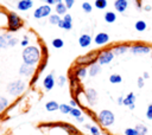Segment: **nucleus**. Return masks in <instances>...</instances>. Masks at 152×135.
I'll return each mask as SVG.
<instances>
[{
  "mask_svg": "<svg viewBox=\"0 0 152 135\" xmlns=\"http://www.w3.org/2000/svg\"><path fill=\"white\" fill-rule=\"evenodd\" d=\"M124 105L128 107L129 110H133L135 108V95H134V92H129L126 97H124Z\"/></svg>",
  "mask_w": 152,
  "mask_h": 135,
  "instance_id": "nucleus-16",
  "label": "nucleus"
},
{
  "mask_svg": "<svg viewBox=\"0 0 152 135\" xmlns=\"http://www.w3.org/2000/svg\"><path fill=\"white\" fill-rule=\"evenodd\" d=\"M151 57H152V52H151Z\"/></svg>",
  "mask_w": 152,
  "mask_h": 135,
  "instance_id": "nucleus-53",
  "label": "nucleus"
},
{
  "mask_svg": "<svg viewBox=\"0 0 152 135\" xmlns=\"http://www.w3.org/2000/svg\"><path fill=\"white\" fill-rule=\"evenodd\" d=\"M97 62V52H91V53H87L84 56H81L76 59V64L78 66H89L94 63Z\"/></svg>",
  "mask_w": 152,
  "mask_h": 135,
  "instance_id": "nucleus-6",
  "label": "nucleus"
},
{
  "mask_svg": "<svg viewBox=\"0 0 152 135\" xmlns=\"http://www.w3.org/2000/svg\"><path fill=\"white\" fill-rule=\"evenodd\" d=\"M142 9H144L145 12H150V11H152V6H151V5H145V6L142 7Z\"/></svg>",
  "mask_w": 152,
  "mask_h": 135,
  "instance_id": "nucleus-46",
  "label": "nucleus"
},
{
  "mask_svg": "<svg viewBox=\"0 0 152 135\" xmlns=\"http://www.w3.org/2000/svg\"><path fill=\"white\" fill-rule=\"evenodd\" d=\"M129 51L132 54H147V53L152 52V47L150 45L137 43V44H133L132 46H129Z\"/></svg>",
  "mask_w": 152,
  "mask_h": 135,
  "instance_id": "nucleus-8",
  "label": "nucleus"
},
{
  "mask_svg": "<svg viewBox=\"0 0 152 135\" xmlns=\"http://www.w3.org/2000/svg\"><path fill=\"white\" fill-rule=\"evenodd\" d=\"M91 43H93V37H91L90 34L83 33V34H81L80 38H78V45H80L81 47H83V49L90 46Z\"/></svg>",
  "mask_w": 152,
  "mask_h": 135,
  "instance_id": "nucleus-14",
  "label": "nucleus"
},
{
  "mask_svg": "<svg viewBox=\"0 0 152 135\" xmlns=\"http://www.w3.org/2000/svg\"><path fill=\"white\" fill-rule=\"evenodd\" d=\"M44 1H45V4H48L50 6H55L56 5V1L55 0H44Z\"/></svg>",
  "mask_w": 152,
  "mask_h": 135,
  "instance_id": "nucleus-48",
  "label": "nucleus"
},
{
  "mask_svg": "<svg viewBox=\"0 0 152 135\" xmlns=\"http://www.w3.org/2000/svg\"><path fill=\"white\" fill-rule=\"evenodd\" d=\"M33 18L34 19H44V18H49L51 15V6L48 4H44L42 6H38L34 11H33Z\"/></svg>",
  "mask_w": 152,
  "mask_h": 135,
  "instance_id": "nucleus-7",
  "label": "nucleus"
},
{
  "mask_svg": "<svg viewBox=\"0 0 152 135\" xmlns=\"http://www.w3.org/2000/svg\"><path fill=\"white\" fill-rule=\"evenodd\" d=\"M74 75L78 78V79H84L87 76H88V68L87 66H78L75 69V72Z\"/></svg>",
  "mask_w": 152,
  "mask_h": 135,
  "instance_id": "nucleus-19",
  "label": "nucleus"
},
{
  "mask_svg": "<svg viewBox=\"0 0 152 135\" xmlns=\"http://www.w3.org/2000/svg\"><path fill=\"white\" fill-rule=\"evenodd\" d=\"M128 0H115L114 1V9L118 13H124L128 8Z\"/></svg>",
  "mask_w": 152,
  "mask_h": 135,
  "instance_id": "nucleus-15",
  "label": "nucleus"
},
{
  "mask_svg": "<svg viewBox=\"0 0 152 135\" xmlns=\"http://www.w3.org/2000/svg\"><path fill=\"white\" fill-rule=\"evenodd\" d=\"M8 47V40L4 37V34H0V50Z\"/></svg>",
  "mask_w": 152,
  "mask_h": 135,
  "instance_id": "nucleus-35",
  "label": "nucleus"
},
{
  "mask_svg": "<svg viewBox=\"0 0 152 135\" xmlns=\"http://www.w3.org/2000/svg\"><path fill=\"white\" fill-rule=\"evenodd\" d=\"M94 6H95L97 9H104V8L108 6V1H107V0H95Z\"/></svg>",
  "mask_w": 152,
  "mask_h": 135,
  "instance_id": "nucleus-28",
  "label": "nucleus"
},
{
  "mask_svg": "<svg viewBox=\"0 0 152 135\" xmlns=\"http://www.w3.org/2000/svg\"><path fill=\"white\" fill-rule=\"evenodd\" d=\"M21 58H23V63L36 66L39 64L42 59V51L37 45H28L23 50Z\"/></svg>",
  "mask_w": 152,
  "mask_h": 135,
  "instance_id": "nucleus-1",
  "label": "nucleus"
},
{
  "mask_svg": "<svg viewBox=\"0 0 152 135\" xmlns=\"http://www.w3.org/2000/svg\"><path fill=\"white\" fill-rule=\"evenodd\" d=\"M109 82L112 84H120L122 82V77L119 73H112L109 76Z\"/></svg>",
  "mask_w": 152,
  "mask_h": 135,
  "instance_id": "nucleus-25",
  "label": "nucleus"
},
{
  "mask_svg": "<svg viewBox=\"0 0 152 135\" xmlns=\"http://www.w3.org/2000/svg\"><path fill=\"white\" fill-rule=\"evenodd\" d=\"M135 7H137L138 11H140V9L142 8V6H141V0H135Z\"/></svg>",
  "mask_w": 152,
  "mask_h": 135,
  "instance_id": "nucleus-44",
  "label": "nucleus"
},
{
  "mask_svg": "<svg viewBox=\"0 0 152 135\" xmlns=\"http://www.w3.org/2000/svg\"><path fill=\"white\" fill-rule=\"evenodd\" d=\"M61 20H62V18H61V15H58L57 13L51 14V15L49 17V22H50L51 25H58Z\"/></svg>",
  "mask_w": 152,
  "mask_h": 135,
  "instance_id": "nucleus-27",
  "label": "nucleus"
},
{
  "mask_svg": "<svg viewBox=\"0 0 152 135\" xmlns=\"http://www.w3.org/2000/svg\"><path fill=\"white\" fill-rule=\"evenodd\" d=\"M70 115L72 116V117H75V118H77V117H80V116H82V110L80 109V108H71V111H70Z\"/></svg>",
  "mask_w": 152,
  "mask_h": 135,
  "instance_id": "nucleus-34",
  "label": "nucleus"
},
{
  "mask_svg": "<svg viewBox=\"0 0 152 135\" xmlns=\"http://www.w3.org/2000/svg\"><path fill=\"white\" fill-rule=\"evenodd\" d=\"M147 27V24L144 21V20H138L135 24H134V28L138 31V32H144Z\"/></svg>",
  "mask_w": 152,
  "mask_h": 135,
  "instance_id": "nucleus-23",
  "label": "nucleus"
},
{
  "mask_svg": "<svg viewBox=\"0 0 152 135\" xmlns=\"http://www.w3.org/2000/svg\"><path fill=\"white\" fill-rule=\"evenodd\" d=\"M101 65L96 62V63H94V64H91V65H89L88 66V76H90V77H96L100 72H101Z\"/></svg>",
  "mask_w": 152,
  "mask_h": 135,
  "instance_id": "nucleus-18",
  "label": "nucleus"
},
{
  "mask_svg": "<svg viewBox=\"0 0 152 135\" xmlns=\"http://www.w3.org/2000/svg\"><path fill=\"white\" fill-rule=\"evenodd\" d=\"M62 114H70V111H71V107H70V104H65V103H62V104H59V109H58Z\"/></svg>",
  "mask_w": 152,
  "mask_h": 135,
  "instance_id": "nucleus-31",
  "label": "nucleus"
},
{
  "mask_svg": "<svg viewBox=\"0 0 152 135\" xmlns=\"http://www.w3.org/2000/svg\"><path fill=\"white\" fill-rule=\"evenodd\" d=\"M97 121L99 123L104 127V128H108L110 126L114 124V121H115V116L113 114V111L108 110V109H103L101 110L99 114H97Z\"/></svg>",
  "mask_w": 152,
  "mask_h": 135,
  "instance_id": "nucleus-2",
  "label": "nucleus"
},
{
  "mask_svg": "<svg viewBox=\"0 0 152 135\" xmlns=\"http://www.w3.org/2000/svg\"><path fill=\"white\" fill-rule=\"evenodd\" d=\"M8 104H10L8 99L6 97H4V96H0V112L4 111L8 107Z\"/></svg>",
  "mask_w": 152,
  "mask_h": 135,
  "instance_id": "nucleus-32",
  "label": "nucleus"
},
{
  "mask_svg": "<svg viewBox=\"0 0 152 135\" xmlns=\"http://www.w3.org/2000/svg\"><path fill=\"white\" fill-rule=\"evenodd\" d=\"M57 26H58L59 28L65 30V31H70V30L72 28V22H70V21H65V20H63V19H62Z\"/></svg>",
  "mask_w": 152,
  "mask_h": 135,
  "instance_id": "nucleus-24",
  "label": "nucleus"
},
{
  "mask_svg": "<svg viewBox=\"0 0 152 135\" xmlns=\"http://www.w3.org/2000/svg\"><path fill=\"white\" fill-rule=\"evenodd\" d=\"M19 44V39L17 37H12L10 40H8V47H14L15 45Z\"/></svg>",
  "mask_w": 152,
  "mask_h": 135,
  "instance_id": "nucleus-36",
  "label": "nucleus"
},
{
  "mask_svg": "<svg viewBox=\"0 0 152 135\" xmlns=\"http://www.w3.org/2000/svg\"><path fill=\"white\" fill-rule=\"evenodd\" d=\"M81 7H82V11H83L84 13H91V11H93V5H91L90 2H88V1L82 2Z\"/></svg>",
  "mask_w": 152,
  "mask_h": 135,
  "instance_id": "nucleus-30",
  "label": "nucleus"
},
{
  "mask_svg": "<svg viewBox=\"0 0 152 135\" xmlns=\"http://www.w3.org/2000/svg\"><path fill=\"white\" fill-rule=\"evenodd\" d=\"M128 50H129V46L126 45V44H118V45H115V46L112 49V51H113V53H114L115 56H122V54H125Z\"/></svg>",
  "mask_w": 152,
  "mask_h": 135,
  "instance_id": "nucleus-17",
  "label": "nucleus"
},
{
  "mask_svg": "<svg viewBox=\"0 0 152 135\" xmlns=\"http://www.w3.org/2000/svg\"><path fill=\"white\" fill-rule=\"evenodd\" d=\"M4 37H5L7 40H10V39H11L13 36H12V34H10V33H6V34H4Z\"/></svg>",
  "mask_w": 152,
  "mask_h": 135,
  "instance_id": "nucleus-51",
  "label": "nucleus"
},
{
  "mask_svg": "<svg viewBox=\"0 0 152 135\" xmlns=\"http://www.w3.org/2000/svg\"><path fill=\"white\" fill-rule=\"evenodd\" d=\"M51 44H52V46L55 49H62L64 46V41H63L62 38H55V39H52Z\"/></svg>",
  "mask_w": 152,
  "mask_h": 135,
  "instance_id": "nucleus-29",
  "label": "nucleus"
},
{
  "mask_svg": "<svg viewBox=\"0 0 152 135\" xmlns=\"http://www.w3.org/2000/svg\"><path fill=\"white\" fill-rule=\"evenodd\" d=\"M45 109H46L48 111L52 112V111H56V110L59 109V104H58L56 101H49V102H46V104H45Z\"/></svg>",
  "mask_w": 152,
  "mask_h": 135,
  "instance_id": "nucleus-22",
  "label": "nucleus"
},
{
  "mask_svg": "<svg viewBox=\"0 0 152 135\" xmlns=\"http://www.w3.org/2000/svg\"><path fill=\"white\" fill-rule=\"evenodd\" d=\"M28 44H30V43H28V37H26V36H25V37H24V39L20 41V45L25 49V47H27V46H28Z\"/></svg>",
  "mask_w": 152,
  "mask_h": 135,
  "instance_id": "nucleus-41",
  "label": "nucleus"
},
{
  "mask_svg": "<svg viewBox=\"0 0 152 135\" xmlns=\"http://www.w3.org/2000/svg\"><path fill=\"white\" fill-rule=\"evenodd\" d=\"M6 89H7V92L11 96H19L25 91L26 83L23 79H17V81H13V82L8 83Z\"/></svg>",
  "mask_w": 152,
  "mask_h": 135,
  "instance_id": "nucleus-4",
  "label": "nucleus"
},
{
  "mask_svg": "<svg viewBox=\"0 0 152 135\" xmlns=\"http://www.w3.org/2000/svg\"><path fill=\"white\" fill-rule=\"evenodd\" d=\"M34 73H36V66H32V65H28V64H25V63H23L19 66V75L20 76L31 77Z\"/></svg>",
  "mask_w": 152,
  "mask_h": 135,
  "instance_id": "nucleus-11",
  "label": "nucleus"
},
{
  "mask_svg": "<svg viewBox=\"0 0 152 135\" xmlns=\"http://www.w3.org/2000/svg\"><path fill=\"white\" fill-rule=\"evenodd\" d=\"M63 2L65 4V6L68 7V9L69 8H71L74 5H75V0H63Z\"/></svg>",
  "mask_w": 152,
  "mask_h": 135,
  "instance_id": "nucleus-42",
  "label": "nucleus"
},
{
  "mask_svg": "<svg viewBox=\"0 0 152 135\" xmlns=\"http://www.w3.org/2000/svg\"><path fill=\"white\" fill-rule=\"evenodd\" d=\"M62 19L65 20V21H70V22H72V17H71V14H69V13H66L65 15H63Z\"/></svg>",
  "mask_w": 152,
  "mask_h": 135,
  "instance_id": "nucleus-43",
  "label": "nucleus"
},
{
  "mask_svg": "<svg viewBox=\"0 0 152 135\" xmlns=\"http://www.w3.org/2000/svg\"><path fill=\"white\" fill-rule=\"evenodd\" d=\"M124 134H125V135H138L135 128H126Z\"/></svg>",
  "mask_w": 152,
  "mask_h": 135,
  "instance_id": "nucleus-38",
  "label": "nucleus"
},
{
  "mask_svg": "<svg viewBox=\"0 0 152 135\" xmlns=\"http://www.w3.org/2000/svg\"><path fill=\"white\" fill-rule=\"evenodd\" d=\"M103 19H104V21H106L107 24H113V22H115V20H116V14H115V12H113V11H107V12L104 13V15H103Z\"/></svg>",
  "mask_w": 152,
  "mask_h": 135,
  "instance_id": "nucleus-21",
  "label": "nucleus"
},
{
  "mask_svg": "<svg viewBox=\"0 0 152 135\" xmlns=\"http://www.w3.org/2000/svg\"><path fill=\"white\" fill-rule=\"evenodd\" d=\"M55 85H56V78L53 76V72H50V73H48L44 77V79H43V86H44V89L46 91H50V90L53 89Z\"/></svg>",
  "mask_w": 152,
  "mask_h": 135,
  "instance_id": "nucleus-12",
  "label": "nucleus"
},
{
  "mask_svg": "<svg viewBox=\"0 0 152 135\" xmlns=\"http://www.w3.org/2000/svg\"><path fill=\"white\" fill-rule=\"evenodd\" d=\"M144 79H147V78H150V73L147 72V71H145V72H142V76H141Z\"/></svg>",
  "mask_w": 152,
  "mask_h": 135,
  "instance_id": "nucleus-49",
  "label": "nucleus"
},
{
  "mask_svg": "<svg viewBox=\"0 0 152 135\" xmlns=\"http://www.w3.org/2000/svg\"><path fill=\"white\" fill-rule=\"evenodd\" d=\"M146 117H147V120H152V103H150L148 107H147V110H146Z\"/></svg>",
  "mask_w": 152,
  "mask_h": 135,
  "instance_id": "nucleus-39",
  "label": "nucleus"
},
{
  "mask_svg": "<svg viewBox=\"0 0 152 135\" xmlns=\"http://www.w3.org/2000/svg\"><path fill=\"white\" fill-rule=\"evenodd\" d=\"M134 128H135L138 135H146V134H147V127H146L145 124H142V123L137 124Z\"/></svg>",
  "mask_w": 152,
  "mask_h": 135,
  "instance_id": "nucleus-26",
  "label": "nucleus"
},
{
  "mask_svg": "<svg viewBox=\"0 0 152 135\" xmlns=\"http://www.w3.org/2000/svg\"><path fill=\"white\" fill-rule=\"evenodd\" d=\"M56 84H57L58 86H64V85L66 84V77H65L64 75L58 76V77L56 78Z\"/></svg>",
  "mask_w": 152,
  "mask_h": 135,
  "instance_id": "nucleus-33",
  "label": "nucleus"
},
{
  "mask_svg": "<svg viewBox=\"0 0 152 135\" xmlns=\"http://www.w3.org/2000/svg\"><path fill=\"white\" fill-rule=\"evenodd\" d=\"M33 7V0H19L17 2V9L21 12H26Z\"/></svg>",
  "mask_w": 152,
  "mask_h": 135,
  "instance_id": "nucleus-13",
  "label": "nucleus"
},
{
  "mask_svg": "<svg viewBox=\"0 0 152 135\" xmlns=\"http://www.w3.org/2000/svg\"><path fill=\"white\" fill-rule=\"evenodd\" d=\"M89 131H90L91 135H101V131H100V129H99L97 126H90Z\"/></svg>",
  "mask_w": 152,
  "mask_h": 135,
  "instance_id": "nucleus-37",
  "label": "nucleus"
},
{
  "mask_svg": "<svg viewBox=\"0 0 152 135\" xmlns=\"http://www.w3.org/2000/svg\"><path fill=\"white\" fill-rule=\"evenodd\" d=\"M55 1H56V4H58V2H61L62 0H55Z\"/></svg>",
  "mask_w": 152,
  "mask_h": 135,
  "instance_id": "nucleus-52",
  "label": "nucleus"
},
{
  "mask_svg": "<svg viewBox=\"0 0 152 135\" xmlns=\"http://www.w3.org/2000/svg\"><path fill=\"white\" fill-rule=\"evenodd\" d=\"M55 12L58 14V15H65L68 13V7L65 6V4L63 1L58 2L55 5Z\"/></svg>",
  "mask_w": 152,
  "mask_h": 135,
  "instance_id": "nucleus-20",
  "label": "nucleus"
},
{
  "mask_svg": "<svg viewBox=\"0 0 152 135\" xmlns=\"http://www.w3.org/2000/svg\"><path fill=\"white\" fill-rule=\"evenodd\" d=\"M137 85H138V88H139V89L144 88V85H145V79H144L142 77H138V81H137Z\"/></svg>",
  "mask_w": 152,
  "mask_h": 135,
  "instance_id": "nucleus-40",
  "label": "nucleus"
},
{
  "mask_svg": "<svg viewBox=\"0 0 152 135\" xmlns=\"http://www.w3.org/2000/svg\"><path fill=\"white\" fill-rule=\"evenodd\" d=\"M23 26V19L15 12H10L7 14V28L10 32H15Z\"/></svg>",
  "mask_w": 152,
  "mask_h": 135,
  "instance_id": "nucleus-3",
  "label": "nucleus"
},
{
  "mask_svg": "<svg viewBox=\"0 0 152 135\" xmlns=\"http://www.w3.org/2000/svg\"><path fill=\"white\" fill-rule=\"evenodd\" d=\"M114 57H115V54L113 53L112 49H103V50L97 52V63L101 66L102 65H107V64L112 63Z\"/></svg>",
  "mask_w": 152,
  "mask_h": 135,
  "instance_id": "nucleus-5",
  "label": "nucleus"
},
{
  "mask_svg": "<svg viewBox=\"0 0 152 135\" xmlns=\"http://www.w3.org/2000/svg\"><path fill=\"white\" fill-rule=\"evenodd\" d=\"M69 104H70V107H71V108H76V107H77V102H76L75 99H70Z\"/></svg>",
  "mask_w": 152,
  "mask_h": 135,
  "instance_id": "nucleus-47",
  "label": "nucleus"
},
{
  "mask_svg": "<svg viewBox=\"0 0 152 135\" xmlns=\"http://www.w3.org/2000/svg\"><path fill=\"white\" fill-rule=\"evenodd\" d=\"M109 40H110V37H109V34L106 33V32H99L97 34H95V37H94V39H93V41H94L95 45H97V46H103V45H106Z\"/></svg>",
  "mask_w": 152,
  "mask_h": 135,
  "instance_id": "nucleus-10",
  "label": "nucleus"
},
{
  "mask_svg": "<svg viewBox=\"0 0 152 135\" xmlns=\"http://www.w3.org/2000/svg\"><path fill=\"white\" fill-rule=\"evenodd\" d=\"M84 96L89 105H95L97 102V92L94 88H87L84 90Z\"/></svg>",
  "mask_w": 152,
  "mask_h": 135,
  "instance_id": "nucleus-9",
  "label": "nucleus"
},
{
  "mask_svg": "<svg viewBox=\"0 0 152 135\" xmlns=\"http://www.w3.org/2000/svg\"><path fill=\"white\" fill-rule=\"evenodd\" d=\"M76 121H77L78 123H83V122H84V116L82 115V116H80V117H77V118H76Z\"/></svg>",
  "mask_w": 152,
  "mask_h": 135,
  "instance_id": "nucleus-50",
  "label": "nucleus"
},
{
  "mask_svg": "<svg viewBox=\"0 0 152 135\" xmlns=\"http://www.w3.org/2000/svg\"><path fill=\"white\" fill-rule=\"evenodd\" d=\"M116 103H118L119 105H124V97H122V96H119L118 99H116Z\"/></svg>",
  "mask_w": 152,
  "mask_h": 135,
  "instance_id": "nucleus-45",
  "label": "nucleus"
}]
</instances>
